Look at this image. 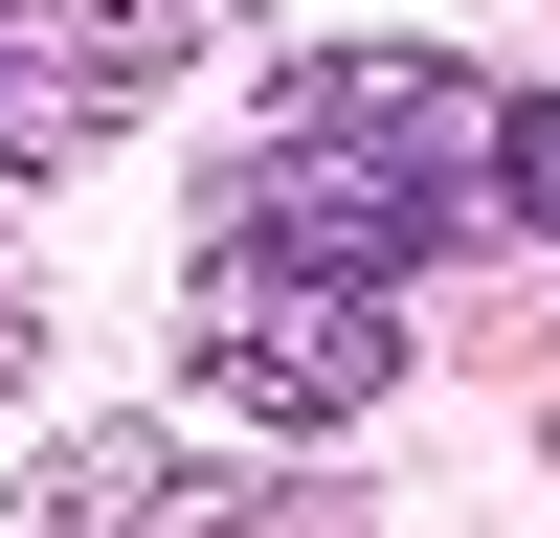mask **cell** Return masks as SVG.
Returning a JSON list of instances; mask_svg holds the SVG:
<instances>
[{
    "label": "cell",
    "instance_id": "obj_1",
    "mask_svg": "<svg viewBox=\"0 0 560 538\" xmlns=\"http://www.w3.org/2000/svg\"><path fill=\"white\" fill-rule=\"evenodd\" d=\"M471 202H493V90L427 68V45H337V68H292V90L247 113V157H224V224L337 247V269H427Z\"/></svg>",
    "mask_w": 560,
    "mask_h": 538
},
{
    "label": "cell",
    "instance_id": "obj_2",
    "mask_svg": "<svg viewBox=\"0 0 560 538\" xmlns=\"http://www.w3.org/2000/svg\"><path fill=\"white\" fill-rule=\"evenodd\" d=\"M179 404H202V426H269V448L382 426V404H404V269L202 224V269H179Z\"/></svg>",
    "mask_w": 560,
    "mask_h": 538
},
{
    "label": "cell",
    "instance_id": "obj_3",
    "mask_svg": "<svg viewBox=\"0 0 560 538\" xmlns=\"http://www.w3.org/2000/svg\"><path fill=\"white\" fill-rule=\"evenodd\" d=\"M179 68H202V0H0V179L90 157V134L158 113Z\"/></svg>",
    "mask_w": 560,
    "mask_h": 538
},
{
    "label": "cell",
    "instance_id": "obj_4",
    "mask_svg": "<svg viewBox=\"0 0 560 538\" xmlns=\"http://www.w3.org/2000/svg\"><path fill=\"white\" fill-rule=\"evenodd\" d=\"M45 516L68 538H337V493H247V471H202V448H68Z\"/></svg>",
    "mask_w": 560,
    "mask_h": 538
},
{
    "label": "cell",
    "instance_id": "obj_5",
    "mask_svg": "<svg viewBox=\"0 0 560 538\" xmlns=\"http://www.w3.org/2000/svg\"><path fill=\"white\" fill-rule=\"evenodd\" d=\"M493 202L560 247V90H493Z\"/></svg>",
    "mask_w": 560,
    "mask_h": 538
}]
</instances>
